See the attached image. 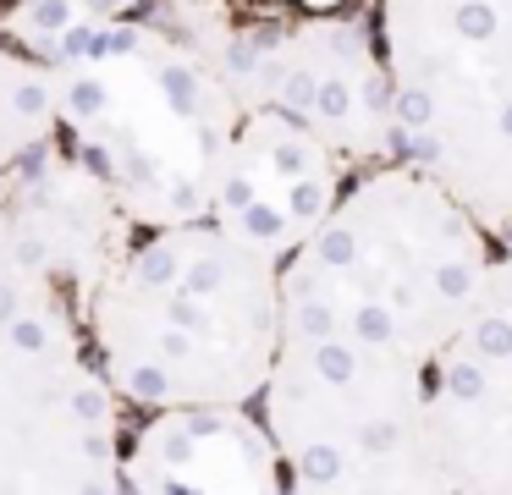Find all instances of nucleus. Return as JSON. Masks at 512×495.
Returning a JSON list of instances; mask_svg holds the SVG:
<instances>
[{"label":"nucleus","instance_id":"nucleus-1","mask_svg":"<svg viewBox=\"0 0 512 495\" xmlns=\"http://www.w3.org/2000/svg\"><path fill=\"white\" fill-rule=\"evenodd\" d=\"M83 319L138 413L254 407L281 352V259L215 220L133 231Z\"/></svg>","mask_w":512,"mask_h":495},{"label":"nucleus","instance_id":"nucleus-2","mask_svg":"<svg viewBox=\"0 0 512 495\" xmlns=\"http://www.w3.org/2000/svg\"><path fill=\"white\" fill-rule=\"evenodd\" d=\"M496 242L424 171L380 160L281 264V336H342L430 369L468 319Z\"/></svg>","mask_w":512,"mask_h":495},{"label":"nucleus","instance_id":"nucleus-3","mask_svg":"<svg viewBox=\"0 0 512 495\" xmlns=\"http://www.w3.org/2000/svg\"><path fill=\"white\" fill-rule=\"evenodd\" d=\"M50 66L61 83V143L138 231L210 220L243 105L199 33L111 22Z\"/></svg>","mask_w":512,"mask_h":495},{"label":"nucleus","instance_id":"nucleus-4","mask_svg":"<svg viewBox=\"0 0 512 495\" xmlns=\"http://www.w3.org/2000/svg\"><path fill=\"white\" fill-rule=\"evenodd\" d=\"M122 396L67 292L0 264V495H127Z\"/></svg>","mask_w":512,"mask_h":495},{"label":"nucleus","instance_id":"nucleus-5","mask_svg":"<svg viewBox=\"0 0 512 495\" xmlns=\"http://www.w3.org/2000/svg\"><path fill=\"white\" fill-rule=\"evenodd\" d=\"M204 50L243 110L298 121L347 160H397L391 77L375 28L342 17L254 22L204 39Z\"/></svg>","mask_w":512,"mask_h":495},{"label":"nucleus","instance_id":"nucleus-6","mask_svg":"<svg viewBox=\"0 0 512 495\" xmlns=\"http://www.w3.org/2000/svg\"><path fill=\"white\" fill-rule=\"evenodd\" d=\"M424 374L430 369L358 341L287 330L259 396L281 468L325 473L424 446Z\"/></svg>","mask_w":512,"mask_h":495},{"label":"nucleus","instance_id":"nucleus-7","mask_svg":"<svg viewBox=\"0 0 512 495\" xmlns=\"http://www.w3.org/2000/svg\"><path fill=\"white\" fill-rule=\"evenodd\" d=\"M424 435L457 495H512V237L424 374Z\"/></svg>","mask_w":512,"mask_h":495},{"label":"nucleus","instance_id":"nucleus-8","mask_svg":"<svg viewBox=\"0 0 512 495\" xmlns=\"http://www.w3.org/2000/svg\"><path fill=\"white\" fill-rule=\"evenodd\" d=\"M133 231L105 182L61 138L45 143L0 193V264L50 281L83 314Z\"/></svg>","mask_w":512,"mask_h":495},{"label":"nucleus","instance_id":"nucleus-9","mask_svg":"<svg viewBox=\"0 0 512 495\" xmlns=\"http://www.w3.org/2000/svg\"><path fill=\"white\" fill-rule=\"evenodd\" d=\"M347 187H353L347 154H336L325 138H314L287 116L243 110L210 220L287 264L325 226V215L342 204Z\"/></svg>","mask_w":512,"mask_h":495},{"label":"nucleus","instance_id":"nucleus-10","mask_svg":"<svg viewBox=\"0 0 512 495\" xmlns=\"http://www.w3.org/2000/svg\"><path fill=\"white\" fill-rule=\"evenodd\" d=\"M127 495H287L265 418L248 407L149 413L127 435Z\"/></svg>","mask_w":512,"mask_h":495},{"label":"nucleus","instance_id":"nucleus-11","mask_svg":"<svg viewBox=\"0 0 512 495\" xmlns=\"http://www.w3.org/2000/svg\"><path fill=\"white\" fill-rule=\"evenodd\" d=\"M391 99L512 83V0H380Z\"/></svg>","mask_w":512,"mask_h":495},{"label":"nucleus","instance_id":"nucleus-12","mask_svg":"<svg viewBox=\"0 0 512 495\" xmlns=\"http://www.w3.org/2000/svg\"><path fill=\"white\" fill-rule=\"evenodd\" d=\"M56 138H61L56 66L0 44V193H6V182Z\"/></svg>","mask_w":512,"mask_h":495},{"label":"nucleus","instance_id":"nucleus-13","mask_svg":"<svg viewBox=\"0 0 512 495\" xmlns=\"http://www.w3.org/2000/svg\"><path fill=\"white\" fill-rule=\"evenodd\" d=\"M287 495H457L452 479L441 473L430 440L391 457L347 462L325 473H287Z\"/></svg>","mask_w":512,"mask_h":495}]
</instances>
